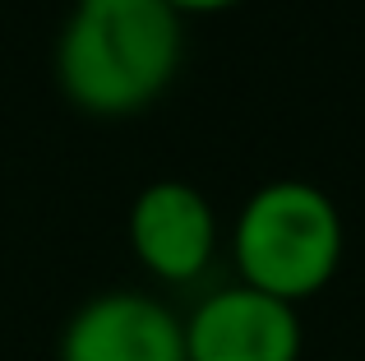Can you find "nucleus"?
I'll return each instance as SVG.
<instances>
[{
	"instance_id": "nucleus-1",
	"label": "nucleus",
	"mask_w": 365,
	"mask_h": 361,
	"mask_svg": "<svg viewBox=\"0 0 365 361\" xmlns=\"http://www.w3.org/2000/svg\"><path fill=\"white\" fill-rule=\"evenodd\" d=\"M180 42L167 0H74L56 37V83L88 116H130L176 79Z\"/></svg>"
},
{
	"instance_id": "nucleus-2",
	"label": "nucleus",
	"mask_w": 365,
	"mask_h": 361,
	"mask_svg": "<svg viewBox=\"0 0 365 361\" xmlns=\"http://www.w3.org/2000/svg\"><path fill=\"white\" fill-rule=\"evenodd\" d=\"M347 250L333 195L310 180H268L232 223V260L245 288L301 306L333 283Z\"/></svg>"
},
{
	"instance_id": "nucleus-3",
	"label": "nucleus",
	"mask_w": 365,
	"mask_h": 361,
	"mask_svg": "<svg viewBox=\"0 0 365 361\" xmlns=\"http://www.w3.org/2000/svg\"><path fill=\"white\" fill-rule=\"evenodd\" d=\"M185 361H301L305 329L296 306L245 283L217 288L180 320Z\"/></svg>"
},
{
	"instance_id": "nucleus-4",
	"label": "nucleus",
	"mask_w": 365,
	"mask_h": 361,
	"mask_svg": "<svg viewBox=\"0 0 365 361\" xmlns=\"http://www.w3.org/2000/svg\"><path fill=\"white\" fill-rule=\"evenodd\" d=\"M130 250L158 283H195L217 255V213L190 180H148L130 204Z\"/></svg>"
},
{
	"instance_id": "nucleus-5",
	"label": "nucleus",
	"mask_w": 365,
	"mask_h": 361,
	"mask_svg": "<svg viewBox=\"0 0 365 361\" xmlns=\"http://www.w3.org/2000/svg\"><path fill=\"white\" fill-rule=\"evenodd\" d=\"M56 361H185V329L158 297L111 288L65 320Z\"/></svg>"
},
{
	"instance_id": "nucleus-6",
	"label": "nucleus",
	"mask_w": 365,
	"mask_h": 361,
	"mask_svg": "<svg viewBox=\"0 0 365 361\" xmlns=\"http://www.w3.org/2000/svg\"><path fill=\"white\" fill-rule=\"evenodd\" d=\"M176 14H217V9H232L241 0H167Z\"/></svg>"
}]
</instances>
